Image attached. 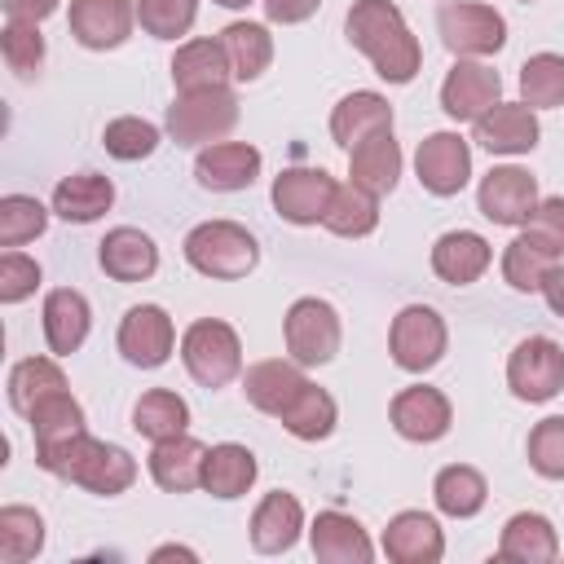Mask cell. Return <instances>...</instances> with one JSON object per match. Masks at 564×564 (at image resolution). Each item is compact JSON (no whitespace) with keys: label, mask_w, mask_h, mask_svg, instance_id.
<instances>
[{"label":"cell","mask_w":564,"mask_h":564,"mask_svg":"<svg viewBox=\"0 0 564 564\" xmlns=\"http://www.w3.org/2000/svg\"><path fill=\"white\" fill-rule=\"evenodd\" d=\"M115 207V185L101 172H75L53 185V216L66 225H93Z\"/></svg>","instance_id":"cell-30"},{"label":"cell","mask_w":564,"mask_h":564,"mask_svg":"<svg viewBox=\"0 0 564 564\" xmlns=\"http://www.w3.org/2000/svg\"><path fill=\"white\" fill-rule=\"evenodd\" d=\"M304 383H308V375H304V366L295 357H264V361H251L242 370V397L260 414H273V419L295 401V392Z\"/></svg>","instance_id":"cell-22"},{"label":"cell","mask_w":564,"mask_h":564,"mask_svg":"<svg viewBox=\"0 0 564 564\" xmlns=\"http://www.w3.org/2000/svg\"><path fill=\"white\" fill-rule=\"evenodd\" d=\"M498 101H502V79L480 57H458L449 66V75L441 79V110L454 123H476Z\"/></svg>","instance_id":"cell-14"},{"label":"cell","mask_w":564,"mask_h":564,"mask_svg":"<svg viewBox=\"0 0 564 564\" xmlns=\"http://www.w3.org/2000/svg\"><path fill=\"white\" fill-rule=\"evenodd\" d=\"M383 128H392V101L375 88L344 93L330 110V141L339 150H352L357 141H366L370 132H383Z\"/></svg>","instance_id":"cell-29"},{"label":"cell","mask_w":564,"mask_h":564,"mask_svg":"<svg viewBox=\"0 0 564 564\" xmlns=\"http://www.w3.org/2000/svg\"><path fill=\"white\" fill-rule=\"evenodd\" d=\"M172 555H176V560H198V555H194L189 546H159V551H154L150 560H172Z\"/></svg>","instance_id":"cell-53"},{"label":"cell","mask_w":564,"mask_h":564,"mask_svg":"<svg viewBox=\"0 0 564 564\" xmlns=\"http://www.w3.org/2000/svg\"><path fill=\"white\" fill-rule=\"evenodd\" d=\"M494 264V247L476 229H449L432 242V273L449 286H471Z\"/></svg>","instance_id":"cell-21"},{"label":"cell","mask_w":564,"mask_h":564,"mask_svg":"<svg viewBox=\"0 0 564 564\" xmlns=\"http://www.w3.org/2000/svg\"><path fill=\"white\" fill-rule=\"evenodd\" d=\"M260 4H264V18L278 26H300L322 9V0H260Z\"/></svg>","instance_id":"cell-50"},{"label":"cell","mask_w":564,"mask_h":564,"mask_svg":"<svg viewBox=\"0 0 564 564\" xmlns=\"http://www.w3.org/2000/svg\"><path fill=\"white\" fill-rule=\"evenodd\" d=\"M388 419H392L397 436H405V441H414V445H432V441H441V436L449 432L454 405H449V397H445L441 388H432V383H410V388H401V392L392 397Z\"/></svg>","instance_id":"cell-15"},{"label":"cell","mask_w":564,"mask_h":564,"mask_svg":"<svg viewBox=\"0 0 564 564\" xmlns=\"http://www.w3.org/2000/svg\"><path fill=\"white\" fill-rule=\"evenodd\" d=\"M379 546L392 564H436L445 555V533H441L436 516H427V511H397L388 520Z\"/></svg>","instance_id":"cell-24"},{"label":"cell","mask_w":564,"mask_h":564,"mask_svg":"<svg viewBox=\"0 0 564 564\" xmlns=\"http://www.w3.org/2000/svg\"><path fill=\"white\" fill-rule=\"evenodd\" d=\"M471 137H476L480 150L516 159V154H529L542 141V123H538V110L533 106H524V101H498V106H489L471 123Z\"/></svg>","instance_id":"cell-16"},{"label":"cell","mask_w":564,"mask_h":564,"mask_svg":"<svg viewBox=\"0 0 564 564\" xmlns=\"http://www.w3.org/2000/svg\"><path fill=\"white\" fill-rule=\"evenodd\" d=\"M555 555H560V533H555V524L542 511H516L502 524L498 560H511V564H551Z\"/></svg>","instance_id":"cell-31"},{"label":"cell","mask_w":564,"mask_h":564,"mask_svg":"<svg viewBox=\"0 0 564 564\" xmlns=\"http://www.w3.org/2000/svg\"><path fill=\"white\" fill-rule=\"evenodd\" d=\"M48 212L35 194H4L0 198V247H22L48 229Z\"/></svg>","instance_id":"cell-44"},{"label":"cell","mask_w":564,"mask_h":564,"mask_svg":"<svg viewBox=\"0 0 564 564\" xmlns=\"http://www.w3.org/2000/svg\"><path fill=\"white\" fill-rule=\"evenodd\" d=\"M520 101L533 110L564 106V57L560 53H533L520 66Z\"/></svg>","instance_id":"cell-41"},{"label":"cell","mask_w":564,"mask_h":564,"mask_svg":"<svg viewBox=\"0 0 564 564\" xmlns=\"http://www.w3.org/2000/svg\"><path fill=\"white\" fill-rule=\"evenodd\" d=\"M322 225H326L335 238H366V234L379 229V198L366 194L361 185L344 181V185H335V198H330Z\"/></svg>","instance_id":"cell-39"},{"label":"cell","mask_w":564,"mask_h":564,"mask_svg":"<svg viewBox=\"0 0 564 564\" xmlns=\"http://www.w3.org/2000/svg\"><path fill=\"white\" fill-rule=\"evenodd\" d=\"M40 467L48 476H57V480H70V485L97 494V498H115V494L132 489V480H137V458L123 445L97 441L93 432H79L70 445H62Z\"/></svg>","instance_id":"cell-2"},{"label":"cell","mask_w":564,"mask_h":564,"mask_svg":"<svg viewBox=\"0 0 564 564\" xmlns=\"http://www.w3.org/2000/svg\"><path fill=\"white\" fill-rule=\"evenodd\" d=\"M476 207L485 220H494L502 229H520L529 220V212L538 207V176L516 163L489 167L476 185Z\"/></svg>","instance_id":"cell-13"},{"label":"cell","mask_w":564,"mask_h":564,"mask_svg":"<svg viewBox=\"0 0 564 564\" xmlns=\"http://www.w3.org/2000/svg\"><path fill=\"white\" fill-rule=\"evenodd\" d=\"M238 123V97L234 88H198V93H176L167 106V137L176 145H212L225 141Z\"/></svg>","instance_id":"cell-5"},{"label":"cell","mask_w":564,"mask_h":564,"mask_svg":"<svg viewBox=\"0 0 564 564\" xmlns=\"http://www.w3.org/2000/svg\"><path fill=\"white\" fill-rule=\"evenodd\" d=\"M66 388V375L57 366V357H22L13 370H9V405L13 414H31L48 392H62Z\"/></svg>","instance_id":"cell-38"},{"label":"cell","mask_w":564,"mask_h":564,"mask_svg":"<svg viewBox=\"0 0 564 564\" xmlns=\"http://www.w3.org/2000/svg\"><path fill=\"white\" fill-rule=\"evenodd\" d=\"M308 546L322 564H370L375 560V542L361 529L357 516L348 511H317L308 524Z\"/></svg>","instance_id":"cell-19"},{"label":"cell","mask_w":564,"mask_h":564,"mask_svg":"<svg viewBox=\"0 0 564 564\" xmlns=\"http://www.w3.org/2000/svg\"><path fill=\"white\" fill-rule=\"evenodd\" d=\"M529 467L542 480H564V414H551L542 423H533L529 441H524Z\"/></svg>","instance_id":"cell-47"},{"label":"cell","mask_w":564,"mask_h":564,"mask_svg":"<svg viewBox=\"0 0 564 564\" xmlns=\"http://www.w3.org/2000/svg\"><path fill=\"white\" fill-rule=\"evenodd\" d=\"M445 348H449V330L432 304H405L388 326V352L405 375L432 370L445 357Z\"/></svg>","instance_id":"cell-8"},{"label":"cell","mask_w":564,"mask_h":564,"mask_svg":"<svg viewBox=\"0 0 564 564\" xmlns=\"http://www.w3.org/2000/svg\"><path fill=\"white\" fill-rule=\"evenodd\" d=\"M216 40L225 44V57L238 84H256L273 62V35L264 22H229Z\"/></svg>","instance_id":"cell-34"},{"label":"cell","mask_w":564,"mask_h":564,"mask_svg":"<svg viewBox=\"0 0 564 564\" xmlns=\"http://www.w3.org/2000/svg\"><path fill=\"white\" fill-rule=\"evenodd\" d=\"M212 4H220V9H247L251 0H212Z\"/></svg>","instance_id":"cell-54"},{"label":"cell","mask_w":564,"mask_h":564,"mask_svg":"<svg viewBox=\"0 0 564 564\" xmlns=\"http://www.w3.org/2000/svg\"><path fill=\"white\" fill-rule=\"evenodd\" d=\"M132 427L154 445V441H167V436H181L189 432V405L181 392L172 388H150L137 397L132 405Z\"/></svg>","instance_id":"cell-36"},{"label":"cell","mask_w":564,"mask_h":564,"mask_svg":"<svg viewBox=\"0 0 564 564\" xmlns=\"http://www.w3.org/2000/svg\"><path fill=\"white\" fill-rule=\"evenodd\" d=\"M203 463H207V445L194 441L189 432L154 441V449H150V476H154V485L163 494L203 489Z\"/></svg>","instance_id":"cell-28"},{"label":"cell","mask_w":564,"mask_h":564,"mask_svg":"<svg viewBox=\"0 0 564 564\" xmlns=\"http://www.w3.org/2000/svg\"><path fill=\"white\" fill-rule=\"evenodd\" d=\"M436 31L454 57H494L507 44V18L476 0H445L436 9Z\"/></svg>","instance_id":"cell-7"},{"label":"cell","mask_w":564,"mask_h":564,"mask_svg":"<svg viewBox=\"0 0 564 564\" xmlns=\"http://www.w3.org/2000/svg\"><path fill=\"white\" fill-rule=\"evenodd\" d=\"M260 476V463L247 445L238 441H220V445H207V463H203V489L220 502H234L242 498Z\"/></svg>","instance_id":"cell-33"},{"label":"cell","mask_w":564,"mask_h":564,"mask_svg":"<svg viewBox=\"0 0 564 564\" xmlns=\"http://www.w3.org/2000/svg\"><path fill=\"white\" fill-rule=\"evenodd\" d=\"M282 419V427L295 436V441H326L330 432H335V423H339V405H335V397L326 392V388H317L313 379L295 392V401L278 414Z\"/></svg>","instance_id":"cell-37"},{"label":"cell","mask_w":564,"mask_h":564,"mask_svg":"<svg viewBox=\"0 0 564 564\" xmlns=\"http://www.w3.org/2000/svg\"><path fill=\"white\" fill-rule=\"evenodd\" d=\"M414 176L427 194L454 198L471 181V141L458 132H427L414 150Z\"/></svg>","instance_id":"cell-11"},{"label":"cell","mask_w":564,"mask_h":564,"mask_svg":"<svg viewBox=\"0 0 564 564\" xmlns=\"http://www.w3.org/2000/svg\"><path fill=\"white\" fill-rule=\"evenodd\" d=\"M40 278H44L40 260H31V256H22L18 247H9V251L0 256V304H22V300H31L35 286H40Z\"/></svg>","instance_id":"cell-49"},{"label":"cell","mask_w":564,"mask_h":564,"mask_svg":"<svg viewBox=\"0 0 564 564\" xmlns=\"http://www.w3.org/2000/svg\"><path fill=\"white\" fill-rule=\"evenodd\" d=\"M401 163H405V159H401L397 137H392V128H383V132H370L366 141H357V145L348 150V181L361 185L366 194L383 198V194L397 189Z\"/></svg>","instance_id":"cell-25"},{"label":"cell","mask_w":564,"mask_h":564,"mask_svg":"<svg viewBox=\"0 0 564 564\" xmlns=\"http://www.w3.org/2000/svg\"><path fill=\"white\" fill-rule=\"evenodd\" d=\"M344 31H348V44L357 53H366V62L375 66L379 79L410 84L419 75V66H423L419 35L410 31L405 13L392 0H352Z\"/></svg>","instance_id":"cell-1"},{"label":"cell","mask_w":564,"mask_h":564,"mask_svg":"<svg viewBox=\"0 0 564 564\" xmlns=\"http://www.w3.org/2000/svg\"><path fill=\"white\" fill-rule=\"evenodd\" d=\"M66 26L93 53L119 48L137 26V0H70Z\"/></svg>","instance_id":"cell-17"},{"label":"cell","mask_w":564,"mask_h":564,"mask_svg":"<svg viewBox=\"0 0 564 564\" xmlns=\"http://www.w3.org/2000/svg\"><path fill=\"white\" fill-rule=\"evenodd\" d=\"M115 348L128 366L137 370H159L172 352H176V326L167 317V308L159 304H132L119 322V335H115Z\"/></svg>","instance_id":"cell-10"},{"label":"cell","mask_w":564,"mask_h":564,"mask_svg":"<svg viewBox=\"0 0 564 564\" xmlns=\"http://www.w3.org/2000/svg\"><path fill=\"white\" fill-rule=\"evenodd\" d=\"M181 361H185L194 383L216 392V388H225V383H234L242 375V339H238V330L229 322L198 317L181 335Z\"/></svg>","instance_id":"cell-4"},{"label":"cell","mask_w":564,"mask_h":564,"mask_svg":"<svg viewBox=\"0 0 564 564\" xmlns=\"http://www.w3.org/2000/svg\"><path fill=\"white\" fill-rule=\"evenodd\" d=\"M194 18H198V0H137V22L154 40L189 35Z\"/></svg>","instance_id":"cell-46"},{"label":"cell","mask_w":564,"mask_h":564,"mask_svg":"<svg viewBox=\"0 0 564 564\" xmlns=\"http://www.w3.org/2000/svg\"><path fill=\"white\" fill-rule=\"evenodd\" d=\"M0 53H4V66H9L18 79H35L40 66H44V35H40V22H18V18H9L4 31H0Z\"/></svg>","instance_id":"cell-45"},{"label":"cell","mask_w":564,"mask_h":564,"mask_svg":"<svg viewBox=\"0 0 564 564\" xmlns=\"http://www.w3.org/2000/svg\"><path fill=\"white\" fill-rule=\"evenodd\" d=\"M62 0H4V18H18V22H44L48 13H57Z\"/></svg>","instance_id":"cell-51"},{"label":"cell","mask_w":564,"mask_h":564,"mask_svg":"<svg viewBox=\"0 0 564 564\" xmlns=\"http://www.w3.org/2000/svg\"><path fill=\"white\" fill-rule=\"evenodd\" d=\"M234 70L225 57L220 40H185L172 53V84L176 93H198V88H229Z\"/></svg>","instance_id":"cell-32"},{"label":"cell","mask_w":564,"mask_h":564,"mask_svg":"<svg viewBox=\"0 0 564 564\" xmlns=\"http://www.w3.org/2000/svg\"><path fill=\"white\" fill-rule=\"evenodd\" d=\"M159 128L150 123V119H141V115H119V119H110L106 128H101V145H106V154L110 159H119V163H141V159H150L154 150H159Z\"/></svg>","instance_id":"cell-43"},{"label":"cell","mask_w":564,"mask_h":564,"mask_svg":"<svg viewBox=\"0 0 564 564\" xmlns=\"http://www.w3.org/2000/svg\"><path fill=\"white\" fill-rule=\"evenodd\" d=\"M432 498H436V511L454 516V520H471L485 511L489 502V480L471 467V463H449L436 471L432 480Z\"/></svg>","instance_id":"cell-35"},{"label":"cell","mask_w":564,"mask_h":564,"mask_svg":"<svg viewBox=\"0 0 564 564\" xmlns=\"http://www.w3.org/2000/svg\"><path fill=\"white\" fill-rule=\"evenodd\" d=\"M520 234L533 247H542L546 256L564 260V198L560 194L555 198H538V207L529 212V220L520 225Z\"/></svg>","instance_id":"cell-48"},{"label":"cell","mask_w":564,"mask_h":564,"mask_svg":"<svg viewBox=\"0 0 564 564\" xmlns=\"http://www.w3.org/2000/svg\"><path fill=\"white\" fill-rule=\"evenodd\" d=\"M44 339H48V352L53 357H70L84 348L88 330H93V308L84 300V291L75 286H53L44 295Z\"/></svg>","instance_id":"cell-26"},{"label":"cell","mask_w":564,"mask_h":564,"mask_svg":"<svg viewBox=\"0 0 564 564\" xmlns=\"http://www.w3.org/2000/svg\"><path fill=\"white\" fill-rule=\"evenodd\" d=\"M520 4H533V0H520Z\"/></svg>","instance_id":"cell-55"},{"label":"cell","mask_w":564,"mask_h":564,"mask_svg":"<svg viewBox=\"0 0 564 564\" xmlns=\"http://www.w3.org/2000/svg\"><path fill=\"white\" fill-rule=\"evenodd\" d=\"M542 300H546V308H551L555 317H564V264H555V269L546 273V282H542Z\"/></svg>","instance_id":"cell-52"},{"label":"cell","mask_w":564,"mask_h":564,"mask_svg":"<svg viewBox=\"0 0 564 564\" xmlns=\"http://www.w3.org/2000/svg\"><path fill=\"white\" fill-rule=\"evenodd\" d=\"M560 260L555 256H546L542 247H533L524 234L520 238H511L507 247H502V282L511 286V291H520V295H529V291H542V282H546V273L555 269Z\"/></svg>","instance_id":"cell-42"},{"label":"cell","mask_w":564,"mask_h":564,"mask_svg":"<svg viewBox=\"0 0 564 564\" xmlns=\"http://www.w3.org/2000/svg\"><path fill=\"white\" fill-rule=\"evenodd\" d=\"M507 388L516 401L542 405L564 388V348L551 335H529L507 357Z\"/></svg>","instance_id":"cell-9"},{"label":"cell","mask_w":564,"mask_h":564,"mask_svg":"<svg viewBox=\"0 0 564 564\" xmlns=\"http://www.w3.org/2000/svg\"><path fill=\"white\" fill-rule=\"evenodd\" d=\"M26 423H31V436H35V463L53 458L62 445H70L79 432H88L84 405L70 397V388L48 392V397L26 414Z\"/></svg>","instance_id":"cell-27"},{"label":"cell","mask_w":564,"mask_h":564,"mask_svg":"<svg viewBox=\"0 0 564 564\" xmlns=\"http://www.w3.org/2000/svg\"><path fill=\"white\" fill-rule=\"evenodd\" d=\"M181 247H185L189 269H198L203 278H216V282H238L260 264V242L238 220H203L185 234Z\"/></svg>","instance_id":"cell-3"},{"label":"cell","mask_w":564,"mask_h":564,"mask_svg":"<svg viewBox=\"0 0 564 564\" xmlns=\"http://www.w3.org/2000/svg\"><path fill=\"white\" fill-rule=\"evenodd\" d=\"M247 529H251V546L260 555H286L300 542V533H304V507H300L295 494L273 489V494H264L256 502Z\"/></svg>","instance_id":"cell-23"},{"label":"cell","mask_w":564,"mask_h":564,"mask_svg":"<svg viewBox=\"0 0 564 564\" xmlns=\"http://www.w3.org/2000/svg\"><path fill=\"white\" fill-rule=\"evenodd\" d=\"M40 551H44V516L35 507H22V502L0 507V560L26 564Z\"/></svg>","instance_id":"cell-40"},{"label":"cell","mask_w":564,"mask_h":564,"mask_svg":"<svg viewBox=\"0 0 564 564\" xmlns=\"http://www.w3.org/2000/svg\"><path fill=\"white\" fill-rule=\"evenodd\" d=\"M260 167H264V159H260V150L247 145V141H212V145H203L198 159H194V176H198V185L212 189V194H238V189L256 185Z\"/></svg>","instance_id":"cell-18"},{"label":"cell","mask_w":564,"mask_h":564,"mask_svg":"<svg viewBox=\"0 0 564 564\" xmlns=\"http://www.w3.org/2000/svg\"><path fill=\"white\" fill-rule=\"evenodd\" d=\"M335 176L326 167H282L273 176V212L286 220V225H322L326 220V207L335 198Z\"/></svg>","instance_id":"cell-12"},{"label":"cell","mask_w":564,"mask_h":564,"mask_svg":"<svg viewBox=\"0 0 564 564\" xmlns=\"http://www.w3.org/2000/svg\"><path fill=\"white\" fill-rule=\"evenodd\" d=\"M282 339L300 366H326V361H335V352L344 344V322L330 300L300 295L282 317Z\"/></svg>","instance_id":"cell-6"},{"label":"cell","mask_w":564,"mask_h":564,"mask_svg":"<svg viewBox=\"0 0 564 564\" xmlns=\"http://www.w3.org/2000/svg\"><path fill=\"white\" fill-rule=\"evenodd\" d=\"M97 264H101V273L115 278V282H145V278H154V269H159V247H154V238H150L145 229H137V225H115V229L97 242Z\"/></svg>","instance_id":"cell-20"}]
</instances>
